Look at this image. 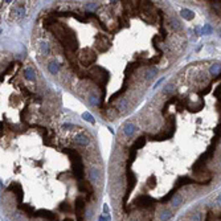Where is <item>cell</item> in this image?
Here are the masks:
<instances>
[{
  "label": "cell",
  "instance_id": "9a60e30c",
  "mask_svg": "<svg viewBox=\"0 0 221 221\" xmlns=\"http://www.w3.org/2000/svg\"><path fill=\"white\" fill-rule=\"evenodd\" d=\"M88 99H89V102L92 103V105H94V106H101L102 105V101L97 95H94V94H90Z\"/></svg>",
  "mask_w": 221,
  "mask_h": 221
},
{
  "label": "cell",
  "instance_id": "8992f818",
  "mask_svg": "<svg viewBox=\"0 0 221 221\" xmlns=\"http://www.w3.org/2000/svg\"><path fill=\"white\" fill-rule=\"evenodd\" d=\"M78 191L83 193H88L89 196L93 195V187L90 185V183L88 182H79L78 183Z\"/></svg>",
  "mask_w": 221,
  "mask_h": 221
},
{
  "label": "cell",
  "instance_id": "f546056e",
  "mask_svg": "<svg viewBox=\"0 0 221 221\" xmlns=\"http://www.w3.org/2000/svg\"><path fill=\"white\" fill-rule=\"evenodd\" d=\"M173 90H175V86L173 85H167L164 89H163V93H164V94H168V93H171V92H173Z\"/></svg>",
  "mask_w": 221,
  "mask_h": 221
},
{
  "label": "cell",
  "instance_id": "7a4b0ae2",
  "mask_svg": "<svg viewBox=\"0 0 221 221\" xmlns=\"http://www.w3.org/2000/svg\"><path fill=\"white\" fill-rule=\"evenodd\" d=\"M89 73H90L89 79L94 81V83H97L102 90H106L105 86H106V83H107L109 78H110V73L107 72V70L103 69L102 66L94 65V66H92V69H90Z\"/></svg>",
  "mask_w": 221,
  "mask_h": 221
},
{
  "label": "cell",
  "instance_id": "5b68a950",
  "mask_svg": "<svg viewBox=\"0 0 221 221\" xmlns=\"http://www.w3.org/2000/svg\"><path fill=\"white\" fill-rule=\"evenodd\" d=\"M7 191L8 192H12L13 191V193H16V196H17V203H19V205L20 204H23V188H21V185H20L19 183H12L11 185L7 188Z\"/></svg>",
  "mask_w": 221,
  "mask_h": 221
},
{
  "label": "cell",
  "instance_id": "2e32d148",
  "mask_svg": "<svg viewBox=\"0 0 221 221\" xmlns=\"http://www.w3.org/2000/svg\"><path fill=\"white\" fill-rule=\"evenodd\" d=\"M126 109H127V101L125 98H122L118 102V105H117V110L120 111V113H123V111H126Z\"/></svg>",
  "mask_w": 221,
  "mask_h": 221
},
{
  "label": "cell",
  "instance_id": "3957f363",
  "mask_svg": "<svg viewBox=\"0 0 221 221\" xmlns=\"http://www.w3.org/2000/svg\"><path fill=\"white\" fill-rule=\"evenodd\" d=\"M97 60V53L93 49L83 48L81 53H79V61H81L82 66H90L92 64H94Z\"/></svg>",
  "mask_w": 221,
  "mask_h": 221
},
{
  "label": "cell",
  "instance_id": "e0dca14e",
  "mask_svg": "<svg viewBox=\"0 0 221 221\" xmlns=\"http://www.w3.org/2000/svg\"><path fill=\"white\" fill-rule=\"evenodd\" d=\"M58 66H60V65H58V64H57L56 61H52V62L48 65V70L52 73V74H57V72H58V69H60Z\"/></svg>",
  "mask_w": 221,
  "mask_h": 221
},
{
  "label": "cell",
  "instance_id": "603a6c76",
  "mask_svg": "<svg viewBox=\"0 0 221 221\" xmlns=\"http://www.w3.org/2000/svg\"><path fill=\"white\" fill-rule=\"evenodd\" d=\"M147 187H148L150 189H154L156 187V176L155 175H152L148 179V182H147Z\"/></svg>",
  "mask_w": 221,
  "mask_h": 221
},
{
  "label": "cell",
  "instance_id": "9c48e42d",
  "mask_svg": "<svg viewBox=\"0 0 221 221\" xmlns=\"http://www.w3.org/2000/svg\"><path fill=\"white\" fill-rule=\"evenodd\" d=\"M74 142L77 143V145H79V146H88L89 145V138L85 135V134H78V135L74 138Z\"/></svg>",
  "mask_w": 221,
  "mask_h": 221
},
{
  "label": "cell",
  "instance_id": "ac0fdd59",
  "mask_svg": "<svg viewBox=\"0 0 221 221\" xmlns=\"http://www.w3.org/2000/svg\"><path fill=\"white\" fill-rule=\"evenodd\" d=\"M24 74L26 77V79H35V70H33L32 68H25L24 69Z\"/></svg>",
  "mask_w": 221,
  "mask_h": 221
},
{
  "label": "cell",
  "instance_id": "d4e9b609",
  "mask_svg": "<svg viewBox=\"0 0 221 221\" xmlns=\"http://www.w3.org/2000/svg\"><path fill=\"white\" fill-rule=\"evenodd\" d=\"M41 53L42 54H49V45L46 42H41Z\"/></svg>",
  "mask_w": 221,
  "mask_h": 221
},
{
  "label": "cell",
  "instance_id": "484cf974",
  "mask_svg": "<svg viewBox=\"0 0 221 221\" xmlns=\"http://www.w3.org/2000/svg\"><path fill=\"white\" fill-rule=\"evenodd\" d=\"M97 173H98V171H97V170H92V171H90L89 176H90V179H92L93 182H98V176H97Z\"/></svg>",
  "mask_w": 221,
  "mask_h": 221
},
{
  "label": "cell",
  "instance_id": "277c9868",
  "mask_svg": "<svg viewBox=\"0 0 221 221\" xmlns=\"http://www.w3.org/2000/svg\"><path fill=\"white\" fill-rule=\"evenodd\" d=\"M155 203H156V200L152 199V197L148 196V195H140L134 200V205H135L136 208H140V209L151 208Z\"/></svg>",
  "mask_w": 221,
  "mask_h": 221
},
{
  "label": "cell",
  "instance_id": "836d02e7",
  "mask_svg": "<svg viewBox=\"0 0 221 221\" xmlns=\"http://www.w3.org/2000/svg\"><path fill=\"white\" fill-rule=\"evenodd\" d=\"M86 7H88L89 9H93V8H95V7H97V4H95V3H89Z\"/></svg>",
  "mask_w": 221,
  "mask_h": 221
},
{
  "label": "cell",
  "instance_id": "f1b7e54d",
  "mask_svg": "<svg viewBox=\"0 0 221 221\" xmlns=\"http://www.w3.org/2000/svg\"><path fill=\"white\" fill-rule=\"evenodd\" d=\"M156 73H158V69H155V68H152V69H150L148 72L146 73V78H151L152 76H155Z\"/></svg>",
  "mask_w": 221,
  "mask_h": 221
},
{
  "label": "cell",
  "instance_id": "4dcf8cb0",
  "mask_svg": "<svg viewBox=\"0 0 221 221\" xmlns=\"http://www.w3.org/2000/svg\"><path fill=\"white\" fill-rule=\"evenodd\" d=\"M13 66H15V62H11V64H9V65H8V68L5 69V72L2 74V79H3V77H4L5 74H8V73H9V72H11V70L13 69Z\"/></svg>",
  "mask_w": 221,
  "mask_h": 221
},
{
  "label": "cell",
  "instance_id": "5bb4252c",
  "mask_svg": "<svg viewBox=\"0 0 221 221\" xmlns=\"http://www.w3.org/2000/svg\"><path fill=\"white\" fill-rule=\"evenodd\" d=\"M159 39H160V36H159V35L154 36V37H152V45H154V49H155V51L158 52V56H159V57H162V56H163V52L160 51L159 46H158V40H159Z\"/></svg>",
  "mask_w": 221,
  "mask_h": 221
},
{
  "label": "cell",
  "instance_id": "d6986e66",
  "mask_svg": "<svg viewBox=\"0 0 221 221\" xmlns=\"http://www.w3.org/2000/svg\"><path fill=\"white\" fill-rule=\"evenodd\" d=\"M135 158H136V151L135 150H130V155H129V160H127V168H129L130 166L134 163V160H135Z\"/></svg>",
  "mask_w": 221,
  "mask_h": 221
},
{
  "label": "cell",
  "instance_id": "8fae6325",
  "mask_svg": "<svg viewBox=\"0 0 221 221\" xmlns=\"http://www.w3.org/2000/svg\"><path fill=\"white\" fill-rule=\"evenodd\" d=\"M145 145H146V138L145 136H139L138 139L134 142V145H132V150H139V148H142V147H145Z\"/></svg>",
  "mask_w": 221,
  "mask_h": 221
},
{
  "label": "cell",
  "instance_id": "d6a6232c",
  "mask_svg": "<svg viewBox=\"0 0 221 221\" xmlns=\"http://www.w3.org/2000/svg\"><path fill=\"white\" fill-rule=\"evenodd\" d=\"M62 129L64 130H76V129H78V127L74 126V125H69V123H66V125L62 126Z\"/></svg>",
  "mask_w": 221,
  "mask_h": 221
},
{
  "label": "cell",
  "instance_id": "4316f807",
  "mask_svg": "<svg viewBox=\"0 0 221 221\" xmlns=\"http://www.w3.org/2000/svg\"><path fill=\"white\" fill-rule=\"evenodd\" d=\"M72 16H73L74 19L78 20V21H81V23H86V21H88V20H86V17H83V16H81L79 13H74V12H73V13H72Z\"/></svg>",
  "mask_w": 221,
  "mask_h": 221
},
{
  "label": "cell",
  "instance_id": "ffe728a7",
  "mask_svg": "<svg viewBox=\"0 0 221 221\" xmlns=\"http://www.w3.org/2000/svg\"><path fill=\"white\" fill-rule=\"evenodd\" d=\"M134 131H135V127H134L132 123H126V126H125V134L126 135H129V136L132 135Z\"/></svg>",
  "mask_w": 221,
  "mask_h": 221
},
{
  "label": "cell",
  "instance_id": "52a82bcc",
  "mask_svg": "<svg viewBox=\"0 0 221 221\" xmlns=\"http://www.w3.org/2000/svg\"><path fill=\"white\" fill-rule=\"evenodd\" d=\"M19 209L23 210V212H24V215H26L28 217H35V215H36L35 208H33V207H31V205H28V204H20Z\"/></svg>",
  "mask_w": 221,
  "mask_h": 221
},
{
  "label": "cell",
  "instance_id": "1f68e13d",
  "mask_svg": "<svg viewBox=\"0 0 221 221\" xmlns=\"http://www.w3.org/2000/svg\"><path fill=\"white\" fill-rule=\"evenodd\" d=\"M21 92H23V93H24V94H25L26 97H32V98H35V95H33V94H32V93H31V92H29V90H28V89H26V88H25V86H21Z\"/></svg>",
  "mask_w": 221,
  "mask_h": 221
},
{
  "label": "cell",
  "instance_id": "7c38bea8",
  "mask_svg": "<svg viewBox=\"0 0 221 221\" xmlns=\"http://www.w3.org/2000/svg\"><path fill=\"white\" fill-rule=\"evenodd\" d=\"M139 65H140V62H139V61H136V62H131V64H129V65H127V68L125 69V74H126L127 78H129V73L131 74V73H132L136 68H139Z\"/></svg>",
  "mask_w": 221,
  "mask_h": 221
},
{
  "label": "cell",
  "instance_id": "44dd1931",
  "mask_svg": "<svg viewBox=\"0 0 221 221\" xmlns=\"http://www.w3.org/2000/svg\"><path fill=\"white\" fill-rule=\"evenodd\" d=\"M171 216H172V210H164V212L160 213L159 219H160V221H167Z\"/></svg>",
  "mask_w": 221,
  "mask_h": 221
},
{
  "label": "cell",
  "instance_id": "4fadbf2b",
  "mask_svg": "<svg viewBox=\"0 0 221 221\" xmlns=\"http://www.w3.org/2000/svg\"><path fill=\"white\" fill-rule=\"evenodd\" d=\"M58 210L62 213H73V207L68 203H62L58 205Z\"/></svg>",
  "mask_w": 221,
  "mask_h": 221
},
{
  "label": "cell",
  "instance_id": "6da1fadb",
  "mask_svg": "<svg viewBox=\"0 0 221 221\" xmlns=\"http://www.w3.org/2000/svg\"><path fill=\"white\" fill-rule=\"evenodd\" d=\"M187 221H221V193L191 212Z\"/></svg>",
  "mask_w": 221,
  "mask_h": 221
},
{
  "label": "cell",
  "instance_id": "7402d4cb",
  "mask_svg": "<svg viewBox=\"0 0 221 221\" xmlns=\"http://www.w3.org/2000/svg\"><path fill=\"white\" fill-rule=\"evenodd\" d=\"M182 16L187 20H192L193 19V12L189 9H182Z\"/></svg>",
  "mask_w": 221,
  "mask_h": 221
},
{
  "label": "cell",
  "instance_id": "83f0119b",
  "mask_svg": "<svg viewBox=\"0 0 221 221\" xmlns=\"http://www.w3.org/2000/svg\"><path fill=\"white\" fill-rule=\"evenodd\" d=\"M82 118L85 119V120H88V122H90V123H94V118H93V117L90 115L89 113H83L82 114Z\"/></svg>",
  "mask_w": 221,
  "mask_h": 221
},
{
  "label": "cell",
  "instance_id": "e575fe53",
  "mask_svg": "<svg viewBox=\"0 0 221 221\" xmlns=\"http://www.w3.org/2000/svg\"><path fill=\"white\" fill-rule=\"evenodd\" d=\"M62 221H74V220H72V219H65V220H62Z\"/></svg>",
  "mask_w": 221,
  "mask_h": 221
},
{
  "label": "cell",
  "instance_id": "30bf717a",
  "mask_svg": "<svg viewBox=\"0 0 221 221\" xmlns=\"http://www.w3.org/2000/svg\"><path fill=\"white\" fill-rule=\"evenodd\" d=\"M57 17H54V16H48V17H46L45 20H44V26L46 29H51L53 25L54 24H57Z\"/></svg>",
  "mask_w": 221,
  "mask_h": 221
},
{
  "label": "cell",
  "instance_id": "cb8c5ba5",
  "mask_svg": "<svg viewBox=\"0 0 221 221\" xmlns=\"http://www.w3.org/2000/svg\"><path fill=\"white\" fill-rule=\"evenodd\" d=\"M170 25H171V28L176 29V31H179L180 29V23H179V20L175 19V17H172L170 20Z\"/></svg>",
  "mask_w": 221,
  "mask_h": 221
},
{
  "label": "cell",
  "instance_id": "ba28073f",
  "mask_svg": "<svg viewBox=\"0 0 221 221\" xmlns=\"http://www.w3.org/2000/svg\"><path fill=\"white\" fill-rule=\"evenodd\" d=\"M183 203H184V197H183L182 193H176V195L173 196V199L170 201L171 207H172V208H175V209H176V208H179V207L182 205Z\"/></svg>",
  "mask_w": 221,
  "mask_h": 221
}]
</instances>
